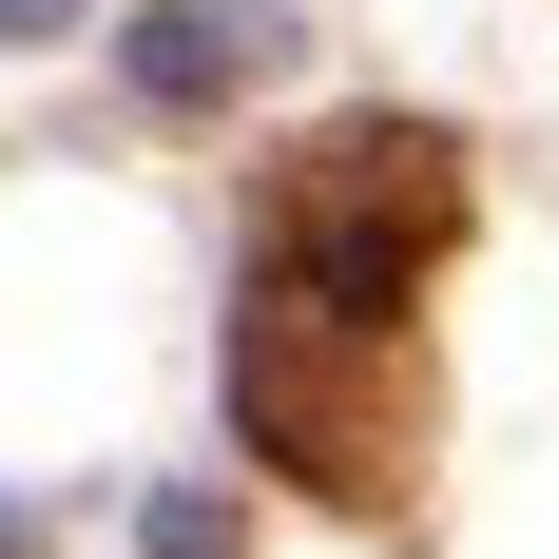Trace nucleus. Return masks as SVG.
Segmentation results:
<instances>
[{
  "label": "nucleus",
  "mask_w": 559,
  "mask_h": 559,
  "mask_svg": "<svg viewBox=\"0 0 559 559\" xmlns=\"http://www.w3.org/2000/svg\"><path fill=\"white\" fill-rule=\"evenodd\" d=\"M231 425L309 502H405V463H425V347H405V309H309V289L251 271V309H231Z\"/></svg>",
  "instance_id": "1"
},
{
  "label": "nucleus",
  "mask_w": 559,
  "mask_h": 559,
  "mask_svg": "<svg viewBox=\"0 0 559 559\" xmlns=\"http://www.w3.org/2000/svg\"><path fill=\"white\" fill-rule=\"evenodd\" d=\"M444 251H463V155L425 116H329V135H289L271 193H251V271L309 289V309H405Z\"/></svg>",
  "instance_id": "2"
},
{
  "label": "nucleus",
  "mask_w": 559,
  "mask_h": 559,
  "mask_svg": "<svg viewBox=\"0 0 559 559\" xmlns=\"http://www.w3.org/2000/svg\"><path fill=\"white\" fill-rule=\"evenodd\" d=\"M251 39H271V20H251V0H213V20H155V39H135V78H155V97H213Z\"/></svg>",
  "instance_id": "3"
},
{
  "label": "nucleus",
  "mask_w": 559,
  "mask_h": 559,
  "mask_svg": "<svg viewBox=\"0 0 559 559\" xmlns=\"http://www.w3.org/2000/svg\"><path fill=\"white\" fill-rule=\"evenodd\" d=\"M58 20H78V0H0V39H58Z\"/></svg>",
  "instance_id": "4"
}]
</instances>
